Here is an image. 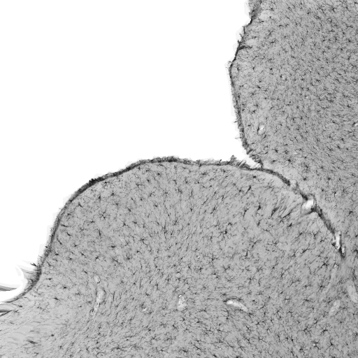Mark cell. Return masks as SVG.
Wrapping results in <instances>:
<instances>
[{"instance_id": "obj_1", "label": "cell", "mask_w": 358, "mask_h": 358, "mask_svg": "<svg viewBox=\"0 0 358 358\" xmlns=\"http://www.w3.org/2000/svg\"><path fill=\"white\" fill-rule=\"evenodd\" d=\"M251 3L229 67L243 146L314 195L354 185L358 0Z\"/></svg>"}]
</instances>
